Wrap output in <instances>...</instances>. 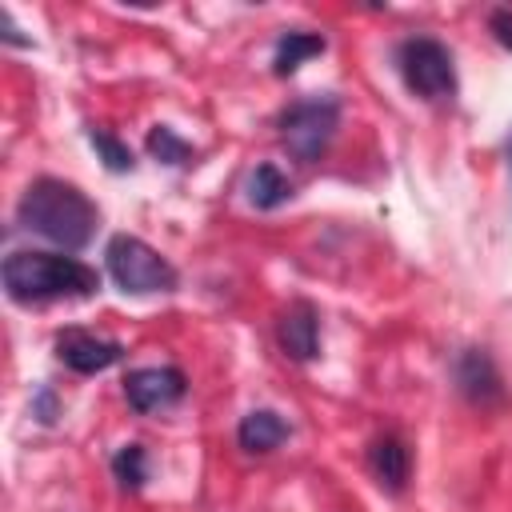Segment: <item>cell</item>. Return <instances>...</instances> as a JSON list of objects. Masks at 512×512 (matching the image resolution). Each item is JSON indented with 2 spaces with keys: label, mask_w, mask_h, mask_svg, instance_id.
<instances>
[{
  "label": "cell",
  "mask_w": 512,
  "mask_h": 512,
  "mask_svg": "<svg viewBox=\"0 0 512 512\" xmlns=\"http://www.w3.org/2000/svg\"><path fill=\"white\" fill-rule=\"evenodd\" d=\"M20 224L32 228L36 236L52 240L56 248L64 252H80L88 248V240L96 236V224H100V212L96 204L68 180H56V176H40L24 188L20 196V208H16Z\"/></svg>",
  "instance_id": "1"
},
{
  "label": "cell",
  "mask_w": 512,
  "mask_h": 512,
  "mask_svg": "<svg viewBox=\"0 0 512 512\" xmlns=\"http://www.w3.org/2000/svg\"><path fill=\"white\" fill-rule=\"evenodd\" d=\"M320 52H324V36L320 32H284L276 40V52H272V72L276 76H292L304 60H312Z\"/></svg>",
  "instance_id": "13"
},
{
  "label": "cell",
  "mask_w": 512,
  "mask_h": 512,
  "mask_svg": "<svg viewBox=\"0 0 512 512\" xmlns=\"http://www.w3.org/2000/svg\"><path fill=\"white\" fill-rule=\"evenodd\" d=\"M276 340L284 348V356L292 360H312L320 352V316L308 300H296L284 308V316L276 320Z\"/></svg>",
  "instance_id": "8"
},
{
  "label": "cell",
  "mask_w": 512,
  "mask_h": 512,
  "mask_svg": "<svg viewBox=\"0 0 512 512\" xmlns=\"http://www.w3.org/2000/svg\"><path fill=\"white\" fill-rule=\"evenodd\" d=\"M492 28H496V40H500L504 48H512V12H508V8H496V12H492Z\"/></svg>",
  "instance_id": "18"
},
{
  "label": "cell",
  "mask_w": 512,
  "mask_h": 512,
  "mask_svg": "<svg viewBox=\"0 0 512 512\" xmlns=\"http://www.w3.org/2000/svg\"><path fill=\"white\" fill-rule=\"evenodd\" d=\"M4 292L16 304H44V300H80L100 292V272L64 252H12L0 268Z\"/></svg>",
  "instance_id": "2"
},
{
  "label": "cell",
  "mask_w": 512,
  "mask_h": 512,
  "mask_svg": "<svg viewBox=\"0 0 512 512\" xmlns=\"http://www.w3.org/2000/svg\"><path fill=\"white\" fill-rule=\"evenodd\" d=\"M340 128V104L332 96H304L280 112V140L292 160L316 164Z\"/></svg>",
  "instance_id": "3"
},
{
  "label": "cell",
  "mask_w": 512,
  "mask_h": 512,
  "mask_svg": "<svg viewBox=\"0 0 512 512\" xmlns=\"http://www.w3.org/2000/svg\"><path fill=\"white\" fill-rule=\"evenodd\" d=\"M236 440H240L244 452H260V456H264V452H272V448H280V444L288 440V424H284V416L272 412V408H252V412L240 420Z\"/></svg>",
  "instance_id": "11"
},
{
  "label": "cell",
  "mask_w": 512,
  "mask_h": 512,
  "mask_svg": "<svg viewBox=\"0 0 512 512\" xmlns=\"http://www.w3.org/2000/svg\"><path fill=\"white\" fill-rule=\"evenodd\" d=\"M368 464H372V476L380 480V488L404 492L408 472H412V456H408V444L400 436H380L368 448Z\"/></svg>",
  "instance_id": "10"
},
{
  "label": "cell",
  "mask_w": 512,
  "mask_h": 512,
  "mask_svg": "<svg viewBox=\"0 0 512 512\" xmlns=\"http://www.w3.org/2000/svg\"><path fill=\"white\" fill-rule=\"evenodd\" d=\"M188 380L180 368L172 364H160V368H136L128 372L124 380V396L136 412H160V408H172L180 396H184Z\"/></svg>",
  "instance_id": "6"
},
{
  "label": "cell",
  "mask_w": 512,
  "mask_h": 512,
  "mask_svg": "<svg viewBox=\"0 0 512 512\" xmlns=\"http://www.w3.org/2000/svg\"><path fill=\"white\" fill-rule=\"evenodd\" d=\"M504 148H508V168H512V132H508V144Z\"/></svg>",
  "instance_id": "19"
},
{
  "label": "cell",
  "mask_w": 512,
  "mask_h": 512,
  "mask_svg": "<svg viewBox=\"0 0 512 512\" xmlns=\"http://www.w3.org/2000/svg\"><path fill=\"white\" fill-rule=\"evenodd\" d=\"M292 200V180L276 164H256L248 176V204L260 212H272Z\"/></svg>",
  "instance_id": "12"
},
{
  "label": "cell",
  "mask_w": 512,
  "mask_h": 512,
  "mask_svg": "<svg viewBox=\"0 0 512 512\" xmlns=\"http://www.w3.org/2000/svg\"><path fill=\"white\" fill-rule=\"evenodd\" d=\"M88 144L96 148V156L104 160V168L108 172H132V148L124 144V140H116L112 132H104V128H88Z\"/></svg>",
  "instance_id": "16"
},
{
  "label": "cell",
  "mask_w": 512,
  "mask_h": 512,
  "mask_svg": "<svg viewBox=\"0 0 512 512\" xmlns=\"http://www.w3.org/2000/svg\"><path fill=\"white\" fill-rule=\"evenodd\" d=\"M112 476H116L128 492L144 488V480H148V456H144V448H140V444L116 448V456H112Z\"/></svg>",
  "instance_id": "15"
},
{
  "label": "cell",
  "mask_w": 512,
  "mask_h": 512,
  "mask_svg": "<svg viewBox=\"0 0 512 512\" xmlns=\"http://www.w3.org/2000/svg\"><path fill=\"white\" fill-rule=\"evenodd\" d=\"M32 412H36V420L52 424V420H56V396H52L48 388H40V392H36V404H32Z\"/></svg>",
  "instance_id": "17"
},
{
  "label": "cell",
  "mask_w": 512,
  "mask_h": 512,
  "mask_svg": "<svg viewBox=\"0 0 512 512\" xmlns=\"http://www.w3.org/2000/svg\"><path fill=\"white\" fill-rule=\"evenodd\" d=\"M148 156H152V160H160V164H188L192 144H188L176 128L156 124V128L148 132Z\"/></svg>",
  "instance_id": "14"
},
{
  "label": "cell",
  "mask_w": 512,
  "mask_h": 512,
  "mask_svg": "<svg viewBox=\"0 0 512 512\" xmlns=\"http://www.w3.org/2000/svg\"><path fill=\"white\" fill-rule=\"evenodd\" d=\"M56 356H60V364H68L72 372L92 376V372H104V368L120 364V360H124V344L104 340V336H92V332H84V328H68V332L56 336Z\"/></svg>",
  "instance_id": "7"
},
{
  "label": "cell",
  "mask_w": 512,
  "mask_h": 512,
  "mask_svg": "<svg viewBox=\"0 0 512 512\" xmlns=\"http://www.w3.org/2000/svg\"><path fill=\"white\" fill-rule=\"evenodd\" d=\"M108 260V276L116 280V288L132 292V296H152V292H172L176 288V268L140 236H112L104 248Z\"/></svg>",
  "instance_id": "4"
},
{
  "label": "cell",
  "mask_w": 512,
  "mask_h": 512,
  "mask_svg": "<svg viewBox=\"0 0 512 512\" xmlns=\"http://www.w3.org/2000/svg\"><path fill=\"white\" fill-rule=\"evenodd\" d=\"M396 68L404 76V88L420 100H452L456 96L452 52L432 36H408L396 48Z\"/></svg>",
  "instance_id": "5"
},
{
  "label": "cell",
  "mask_w": 512,
  "mask_h": 512,
  "mask_svg": "<svg viewBox=\"0 0 512 512\" xmlns=\"http://www.w3.org/2000/svg\"><path fill=\"white\" fill-rule=\"evenodd\" d=\"M456 388L472 400V404H496L500 396H504V384H500V372H496V364H492V356L484 352V348H464L460 356H456Z\"/></svg>",
  "instance_id": "9"
}]
</instances>
